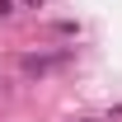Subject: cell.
Wrapping results in <instances>:
<instances>
[{
	"label": "cell",
	"mask_w": 122,
	"mask_h": 122,
	"mask_svg": "<svg viewBox=\"0 0 122 122\" xmlns=\"http://www.w3.org/2000/svg\"><path fill=\"white\" fill-rule=\"evenodd\" d=\"M10 10H14V0H0V14H10Z\"/></svg>",
	"instance_id": "obj_1"
}]
</instances>
